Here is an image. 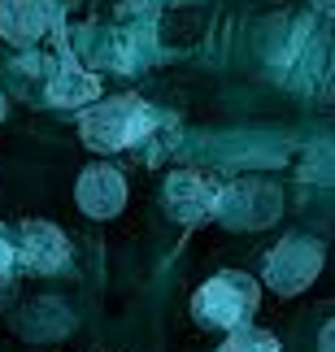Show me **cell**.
<instances>
[{
	"instance_id": "9c48e42d",
	"label": "cell",
	"mask_w": 335,
	"mask_h": 352,
	"mask_svg": "<svg viewBox=\"0 0 335 352\" xmlns=\"http://www.w3.org/2000/svg\"><path fill=\"white\" fill-rule=\"evenodd\" d=\"M218 352H283L279 340L270 331H257V327H239V331H226V340Z\"/></svg>"
},
{
	"instance_id": "3957f363",
	"label": "cell",
	"mask_w": 335,
	"mask_h": 352,
	"mask_svg": "<svg viewBox=\"0 0 335 352\" xmlns=\"http://www.w3.org/2000/svg\"><path fill=\"white\" fill-rule=\"evenodd\" d=\"M166 213L174 222H187V226H196V222H209V218H218V209H222V187L205 179V174H196V170H179V174H170L166 179Z\"/></svg>"
},
{
	"instance_id": "7a4b0ae2",
	"label": "cell",
	"mask_w": 335,
	"mask_h": 352,
	"mask_svg": "<svg viewBox=\"0 0 335 352\" xmlns=\"http://www.w3.org/2000/svg\"><path fill=\"white\" fill-rule=\"evenodd\" d=\"M257 300H261L257 278L239 274V270H222V274H213L205 287L192 296V318L200 327H213V331H239V327L252 322Z\"/></svg>"
},
{
	"instance_id": "ba28073f",
	"label": "cell",
	"mask_w": 335,
	"mask_h": 352,
	"mask_svg": "<svg viewBox=\"0 0 335 352\" xmlns=\"http://www.w3.org/2000/svg\"><path fill=\"white\" fill-rule=\"evenodd\" d=\"M48 100L61 104V109H74V104H96L100 100V78L83 70L78 61H57V70L48 74Z\"/></svg>"
},
{
	"instance_id": "8fae6325",
	"label": "cell",
	"mask_w": 335,
	"mask_h": 352,
	"mask_svg": "<svg viewBox=\"0 0 335 352\" xmlns=\"http://www.w3.org/2000/svg\"><path fill=\"white\" fill-rule=\"evenodd\" d=\"M0 122H5V91H0Z\"/></svg>"
},
{
	"instance_id": "5b68a950",
	"label": "cell",
	"mask_w": 335,
	"mask_h": 352,
	"mask_svg": "<svg viewBox=\"0 0 335 352\" xmlns=\"http://www.w3.org/2000/svg\"><path fill=\"white\" fill-rule=\"evenodd\" d=\"M61 26V9L52 0H0V35L18 48H31Z\"/></svg>"
},
{
	"instance_id": "52a82bcc",
	"label": "cell",
	"mask_w": 335,
	"mask_h": 352,
	"mask_svg": "<svg viewBox=\"0 0 335 352\" xmlns=\"http://www.w3.org/2000/svg\"><path fill=\"white\" fill-rule=\"evenodd\" d=\"M74 200H78V209H83L87 218L109 222V218H118V213H122V205H127V179H122L114 166L96 161V166H87L83 174H78Z\"/></svg>"
},
{
	"instance_id": "30bf717a",
	"label": "cell",
	"mask_w": 335,
	"mask_h": 352,
	"mask_svg": "<svg viewBox=\"0 0 335 352\" xmlns=\"http://www.w3.org/2000/svg\"><path fill=\"white\" fill-rule=\"evenodd\" d=\"M13 265H18V261H13V239H9L5 226H0V278H9Z\"/></svg>"
},
{
	"instance_id": "6da1fadb",
	"label": "cell",
	"mask_w": 335,
	"mask_h": 352,
	"mask_svg": "<svg viewBox=\"0 0 335 352\" xmlns=\"http://www.w3.org/2000/svg\"><path fill=\"white\" fill-rule=\"evenodd\" d=\"M157 131H166V118L144 104L140 96H109L87 104L78 118V135L91 153H122V148H149Z\"/></svg>"
},
{
	"instance_id": "7c38bea8",
	"label": "cell",
	"mask_w": 335,
	"mask_h": 352,
	"mask_svg": "<svg viewBox=\"0 0 335 352\" xmlns=\"http://www.w3.org/2000/svg\"><path fill=\"white\" fill-rule=\"evenodd\" d=\"M57 5H74V0H57Z\"/></svg>"
},
{
	"instance_id": "277c9868",
	"label": "cell",
	"mask_w": 335,
	"mask_h": 352,
	"mask_svg": "<svg viewBox=\"0 0 335 352\" xmlns=\"http://www.w3.org/2000/svg\"><path fill=\"white\" fill-rule=\"evenodd\" d=\"M323 270V248L310 239H283L279 248L266 256V283L274 287V296H296L318 278Z\"/></svg>"
},
{
	"instance_id": "8992f818",
	"label": "cell",
	"mask_w": 335,
	"mask_h": 352,
	"mask_svg": "<svg viewBox=\"0 0 335 352\" xmlns=\"http://www.w3.org/2000/svg\"><path fill=\"white\" fill-rule=\"evenodd\" d=\"M13 261H22L35 274H57L70 261V239L61 235V226L52 222H22L18 239H13Z\"/></svg>"
}]
</instances>
